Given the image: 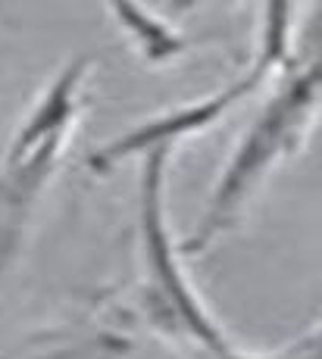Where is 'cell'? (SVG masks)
I'll use <instances>...</instances> for the list:
<instances>
[{
	"mask_svg": "<svg viewBox=\"0 0 322 359\" xmlns=\"http://www.w3.org/2000/svg\"><path fill=\"white\" fill-rule=\"evenodd\" d=\"M319 100V66L316 50L307 57H294V63L279 75V88L263 103L241 141L235 144L225 169L219 172L213 191L207 197V210L197 219L194 231L182 241V257H201L210 244L241 222L244 210L266 178L282 160L294 156L307 144L316 122Z\"/></svg>",
	"mask_w": 322,
	"mask_h": 359,
	"instance_id": "1",
	"label": "cell"
},
{
	"mask_svg": "<svg viewBox=\"0 0 322 359\" xmlns=\"http://www.w3.org/2000/svg\"><path fill=\"white\" fill-rule=\"evenodd\" d=\"M91 57L69 60L41 91L0 160V281L19 257L25 229L51 188L88 107Z\"/></svg>",
	"mask_w": 322,
	"mask_h": 359,
	"instance_id": "2",
	"label": "cell"
},
{
	"mask_svg": "<svg viewBox=\"0 0 322 359\" xmlns=\"http://www.w3.org/2000/svg\"><path fill=\"white\" fill-rule=\"evenodd\" d=\"M294 29H297V0H263L260 10V41L257 53H253L250 69L241 79L229 81L225 88L207 94V97L185 103L179 109L160 113L147 122H138L132 131L107 141L94 154H88V169L91 172H109L122 160H138L141 154L156 147L179 150L185 141L194 135H203L216 126L219 119L232 113L241 100L253 97L266 81L279 79L288 66L294 63Z\"/></svg>",
	"mask_w": 322,
	"mask_h": 359,
	"instance_id": "4",
	"label": "cell"
},
{
	"mask_svg": "<svg viewBox=\"0 0 322 359\" xmlns=\"http://www.w3.org/2000/svg\"><path fill=\"white\" fill-rule=\"evenodd\" d=\"M175 150L156 147L141 154L138 169V262L141 285L135 294L150 328L166 337L201 344L207 353H225L235 344L225 337L203 297L191 285L182 253L166 225V175Z\"/></svg>",
	"mask_w": 322,
	"mask_h": 359,
	"instance_id": "3",
	"label": "cell"
},
{
	"mask_svg": "<svg viewBox=\"0 0 322 359\" xmlns=\"http://www.w3.org/2000/svg\"><path fill=\"white\" fill-rule=\"evenodd\" d=\"M210 359H300V350L297 353H241L238 347H232V350H225V353H210Z\"/></svg>",
	"mask_w": 322,
	"mask_h": 359,
	"instance_id": "6",
	"label": "cell"
},
{
	"mask_svg": "<svg viewBox=\"0 0 322 359\" xmlns=\"http://www.w3.org/2000/svg\"><path fill=\"white\" fill-rule=\"evenodd\" d=\"M104 6L147 63H166L185 50L182 32L141 0H104Z\"/></svg>",
	"mask_w": 322,
	"mask_h": 359,
	"instance_id": "5",
	"label": "cell"
},
{
	"mask_svg": "<svg viewBox=\"0 0 322 359\" xmlns=\"http://www.w3.org/2000/svg\"><path fill=\"white\" fill-rule=\"evenodd\" d=\"M201 4H219V0H173V13L179 16V13H188V10H194V6H201Z\"/></svg>",
	"mask_w": 322,
	"mask_h": 359,
	"instance_id": "7",
	"label": "cell"
}]
</instances>
